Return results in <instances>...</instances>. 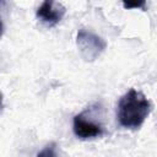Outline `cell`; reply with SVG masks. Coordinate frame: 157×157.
<instances>
[{
    "instance_id": "6da1fadb",
    "label": "cell",
    "mask_w": 157,
    "mask_h": 157,
    "mask_svg": "<svg viewBox=\"0 0 157 157\" xmlns=\"http://www.w3.org/2000/svg\"><path fill=\"white\" fill-rule=\"evenodd\" d=\"M152 110L147 97L135 88L124 93L117 105V120L120 126L129 130H137Z\"/></svg>"
},
{
    "instance_id": "7a4b0ae2",
    "label": "cell",
    "mask_w": 157,
    "mask_h": 157,
    "mask_svg": "<svg viewBox=\"0 0 157 157\" xmlns=\"http://www.w3.org/2000/svg\"><path fill=\"white\" fill-rule=\"evenodd\" d=\"M76 45L85 61H94L104 52L107 43L98 34L86 28H80L76 36Z\"/></svg>"
},
{
    "instance_id": "3957f363",
    "label": "cell",
    "mask_w": 157,
    "mask_h": 157,
    "mask_svg": "<svg viewBox=\"0 0 157 157\" xmlns=\"http://www.w3.org/2000/svg\"><path fill=\"white\" fill-rule=\"evenodd\" d=\"M72 131L80 140H90L99 137L104 134V129L101 124L91 120L87 117V112L76 114L72 119Z\"/></svg>"
},
{
    "instance_id": "277c9868",
    "label": "cell",
    "mask_w": 157,
    "mask_h": 157,
    "mask_svg": "<svg viewBox=\"0 0 157 157\" xmlns=\"http://www.w3.org/2000/svg\"><path fill=\"white\" fill-rule=\"evenodd\" d=\"M65 12H66V9L60 2L45 0L37 9L36 15L43 23H45L49 27H54L61 21Z\"/></svg>"
},
{
    "instance_id": "5b68a950",
    "label": "cell",
    "mask_w": 157,
    "mask_h": 157,
    "mask_svg": "<svg viewBox=\"0 0 157 157\" xmlns=\"http://www.w3.org/2000/svg\"><path fill=\"white\" fill-rule=\"evenodd\" d=\"M37 157H59L56 152V144L55 142L48 144L40 152H38Z\"/></svg>"
},
{
    "instance_id": "8992f818",
    "label": "cell",
    "mask_w": 157,
    "mask_h": 157,
    "mask_svg": "<svg viewBox=\"0 0 157 157\" xmlns=\"http://www.w3.org/2000/svg\"><path fill=\"white\" fill-rule=\"evenodd\" d=\"M145 5L146 2L145 1H141V2H134V4H130V2H123V6L125 9H131V7H141L142 10H145Z\"/></svg>"
}]
</instances>
